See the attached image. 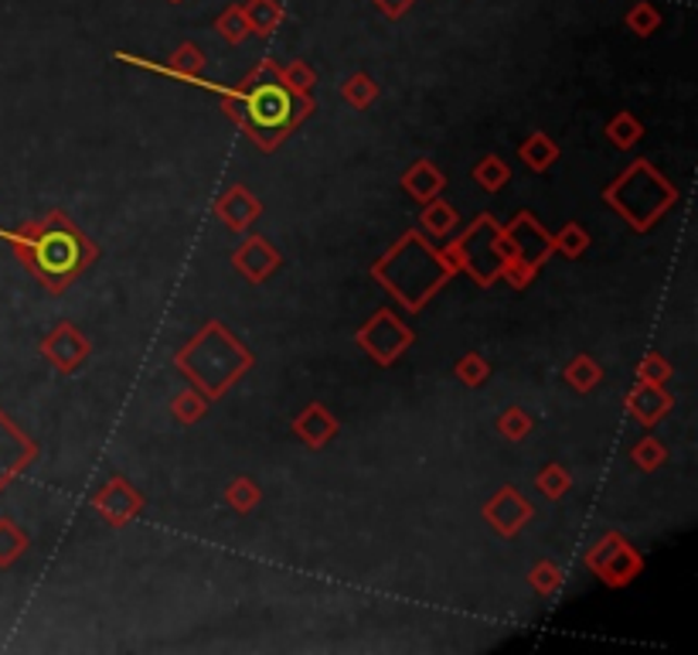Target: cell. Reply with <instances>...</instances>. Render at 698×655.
Returning <instances> with one entry per match:
<instances>
[{"label": "cell", "mask_w": 698, "mask_h": 655, "mask_svg": "<svg viewBox=\"0 0 698 655\" xmlns=\"http://www.w3.org/2000/svg\"><path fill=\"white\" fill-rule=\"evenodd\" d=\"M532 588L538 591V594H552L559 584H562V570L556 567V564H549V560H541L538 567H532Z\"/></svg>", "instance_id": "obj_36"}, {"label": "cell", "mask_w": 698, "mask_h": 655, "mask_svg": "<svg viewBox=\"0 0 698 655\" xmlns=\"http://www.w3.org/2000/svg\"><path fill=\"white\" fill-rule=\"evenodd\" d=\"M675 198H678V191L671 188L648 161H637L624 178H616L607 188V206L624 215L637 233L651 230L655 219L668 206H675Z\"/></svg>", "instance_id": "obj_4"}, {"label": "cell", "mask_w": 698, "mask_h": 655, "mask_svg": "<svg viewBox=\"0 0 698 655\" xmlns=\"http://www.w3.org/2000/svg\"><path fill=\"white\" fill-rule=\"evenodd\" d=\"M487 375H490V366L481 356H463V362L457 366V380L468 386H481Z\"/></svg>", "instance_id": "obj_38"}, {"label": "cell", "mask_w": 698, "mask_h": 655, "mask_svg": "<svg viewBox=\"0 0 698 655\" xmlns=\"http://www.w3.org/2000/svg\"><path fill=\"white\" fill-rule=\"evenodd\" d=\"M28 549V536L11 519H0V567H11Z\"/></svg>", "instance_id": "obj_26"}, {"label": "cell", "mask_w": 698, "mask_h": 655, "mask_svg": "<svg viewBox=\"0 0 698 655\" xmlns=\"http://www.w3.org/2000/svg\"><path fill=\"white\" fill-rule=\"evenodd\" d=\"M552 249H559V254L569 260H576V257H583V249H589V236L579 222H569L565 230L552 239Z\"/></svg>", "instance_id": "obj_28"}, {"label": "cell", "mask_w": 698, "mask_h": 655, "mask_svg": "<svg viewBox=\"0 0 698 655\" xmlns=\"http://www.w3.org/2000/svg\"><path fill=\"white\" fill-rule=\"evenodd\" d=\"M38 455V447L28 434H21L17 427L0 413V489H4L14 474H21Z\"/></svg>", "instance_id": "obj_10"}, {"label": "cell", "mask_w": 698, "mask_h": 655, "mask_svg": "<svg viewBox=\"0 0 698 655\" xmlns=\"http://www.w3.org/2000/svg\"><path fill=\"white\" fill-rule=\"evenodd\" d=\"M600 380H603V369H600L597 359H589V356H576L573 362H569V369H565V383L573 386V390H579V393L597 390Z\"/></svg>", "instance_id": "obj_21"}, {"label": "cell", "mask_w": 698, "mask_h": 655, "mask_svg": "<svg viewBox=\"0 0 698 655\" xmlns=\"http://www.w3.org/2000/svg\"><path fill=\"white\" fill-rule=\"evenodd\" d=\"M402 188L416 201H429L444 191V174L436 171L433 161H420V164H412V171L402 178Z\"/></svg>", "instance_id": "obj_18"}, {"label": "cell", "mask_w": 698, "mask_h": 655, "mask_svg": "<svg viewBox=\"0 0 698 655\" xmlns=\"http://www.w3.org/2000/svg\"><path fill=\"white\" fill-rule=\"evenodd\" d=\"M532 512H535V509L528 506L525 495H522L519 489H501V492L484 506L487 522L495 526V533H501V536H519L522 526L532 519Z\"/></svg>", "instance_id": "obj_11"}, {"label": "cell", "mask_w": 698, "mask_h": 655, "mask_svg": "<svg viewBox=\"0 0 698 655\" xmlns=\"http://www.w3.org/2000/svg\"><path fill=\"white\" fill-rule=\"evenodd\" d=\"M631 458H634V465H640L644 471H655V468L664 461V447H661L655 437H644V441L631 450Z\"/></svg>", "instance_id": "obj_37"}, {"label": "cell", "mask_w": 698, "mask_h": 655, "mask_svg": "<svg viewBox=\"0 0 698 655\" xmlns=\"http://www.w3.org/2000/svg\"><path fill=\"white\" fill-rule=\"evenodd\" d=\"M249 24H252V35H270L276 24L283 21V8L276 0H249L246 4Z\"/></svg>", "instance_id": "obj_23"}, {"label": "cell", "mask_w": 698, "mask_h": 655, "mask_svg": "<svg viewBox=\"0 0 698 655\" xmlns=\"http://www.w3.org/2000/svg\"><path fill=\"white\" fill-rule=\"evenodd\" d=\"M508 178H511V171H508V168L501 164V158H495V155L484 158V161L474 168V182H477L481 188H487V191H498Z\"/></svg>", "instance_id": "obj_31"}, {"label": "cell", "mask_w": 698, "mask_h": 655, "mask_svg": "<svg viewBox=\"0 0 698 655\" xmlns=\"http://www.w3.org/2000/svg\"><path fill=\"white\" fill-rule=\"evenodd\" d=\"M627 410L634 413L637 423L644 427H655L668 410H671V396L664 386L658 383H637L627 396Z\"/></svg>", "instance_id": "obj_15"}, {"label": "cell", "mask_w": 698, "mask_h": 655, "mask_svg": "<svg viewBox=\"0 0 698 655\" xmlns=\"http://www.w3.org/2000/svg\"><path fill=\"white\" fill-rule=\"evenodd\" d=\"M41 351L51 359V366H55V369L72 372V369H79L83 359L89 356V342L79 335V328L59 324L55 332H51V335L41 342Z\"/></svg>", "instance_id": "obj_12"}, {"label": "cell", "mask_w": 698, "mask_h": 655, "mask_svg": "<svg viewBox=\"0 0 698 655\" xmlns=\"http://www.w3.org/2000/svg\"><path fill=\"white\" fill-rule=\"evenodd\" d=\"M586 564L597 570L603 581L610 588H624L631 584L634 577L640 573V557H637V549L624 540V536H616V533H607L597 546L589 549V557Z\"/></svg>", "instance_id": "obj_7"}, {"label": "cell", "mask_w": 698, "mask_h": 655, "mask_svg": "<svg viewBox=\"0 0 698 655\" xmlns=\"http://www.w3.org/2000/svg\"><path fill=\"white\" fill-rule=\"evenodd\" d=\"M627 28L637 35V38H651L658 28H661V11L655 4H648V0H640V4H634L627 11Z\"/></svg>", "instance_id": "obj_24"}, {"label": "cell", "mask_w": 698, "mask_h": 655, "mask_svg": "<svg viewBox=\"0 0 698 655\" xmlns=\"http://www.w3.org/2000/svg\"><path fill=\"white\" fill-rule=\"evenodd\" d=\"M249 366H252V356L219 321L201 328V335L177 356V369H185L195 390L209 399L222 396Z\"/></svg>", "instance_id": "obj_3"}, {"label": "cell", "mask_w": 698, "mask_h": 655, "mask_svg": "<svg viewBox=\"0 0 698 655\" xmlns=\"http://www.w3.org/2000/svg\"><path fill=\"white\" fill-rule=\"evenodd\" d=\"M232 263H236L239 273H246V281L260 284L279 267V254L263 236H252V239H246V246L239 249V254L232 257Z\"/></svg>", "instance_id": "obj_14"}, {"label": "cell", "mask_w": 698, "mask_h": 655, "mask_svg": "<svg viewBox=\"0 0 698 655\" xmlns=\"http://www.w3.org/2000/svg\"><path fill=\"white\" fill-rule=\"evenodd\" d=\"M167 4H185V0H167Z\"/></svg>", "instance_id": "obj_41"}, {"label": "cell", "mask_w": 698, "mask_h": 655, "mask_svg": "<svg viewBox=\"0 0 698 655\" xmlns=\"http://www.w3.org/2000/svg\"><path fill=\"white\" fill-rule=\"evenodd\" d=\"M640 134H644V127L637 123L634 113H616V120L607 123V137H610L616 147H634V144L640 140Z\"/></svg>", "instance_id": "obj_29"}, {"label": "cell", "mask_w": 698, "mask_h": 655, "mask_svg": "<svg viewBox=\"0 0 698 655\" xmlns=\"http://www.w3.org/2000/svg\"><path fill=\"white\" fill-rule=\"evenodd\" d=\"M215 32L228 41V45H242L249 35H252V24H249V14H246V8H225L222 14H219V21H215Z\"/></svg>", "instance_id": "obj_20"}, {"label": "cell", "mask_w": 698, "mask_h": 655, "mask_svg": "<svg viewBox=\"0 0 698 655\" xmlns=\"http://www.w3.org/2000/svg\"><path fill=\"white\" fill-rule=\"evenodd\" d=\"M140 506H144V498L137 495L134 485H126L123 478H113V482L96 495V509H99V516L107 519L110 526L130 522L140 512Z\"/></svg>", "instance_id": "obj_13"}, {"label": "cell", "mask_w": 698, "mask_h": 655, "mask_svg": "<svg viewBox=\"0 0 698 655\" xmlns=\"http://www.w3.org/2000/svg\"><path fill=\"white\" fill-rule=\"evenodd\" d=\"M375 4L385 17H402L412 8V0H375Z\"/></svg>", "instance_id": "obj_40"}, {"label": "cell", "mask_w": 698, "mask_h": 655, "mask_svg": "<svg viewBox=\"0 0 698 655\" xmlns=\"http://www.w3.org/2000/svg\"><path fill=\"white\" fill-rule=\"evenodd\" d=\"M532 431V417L519 407H511L498 417V434L508 437V441H522L525 434Z\"/></svg>", "instance_id": "obj_33"}, {"label": "cell", "mask_w": 698, "mask_h": 655, "mask_svg": "<svg viewBox=\"0 0 698 655\" xmlns=\"http://www.w3.org/2000/svg\"><path fill=\"white\" fill-rule=\"evenodd\" d=\"M358 345L369 351V356L378 366H389L396 362L402 351L412 345V332L392 314V311H378L365 328L358 332Z\"/></svg>", "instance_id": "obj_8"}, {"label": "cell", "mask_w": 698, "mask_h": 655, "mask_svg": "<svg viewBox=\"0 0 698 655\" xmlns=\"http://www.w3.org/2000/svg\"><path fill=\"white\" fill-rule=\"evenodd\" d=\"M204 410H209V403H204V396L198 390L185 393V396H177L174 399V417L180 423H198L204 417Z\"/></svg>", "instance_id": "obj_34"}, {"label": "cell", "mask_w": 698, "mask_h": 655, "mask_svg": "<svg viewBox=\"0 0 698 655\" xmlns=\"http://www.w3.org/2000/svg\"><path fill=\"white\" fill-rule=\"evenodd\" d=\"M341 96L348 99L351 107L365 110V107L372 103V99L378 96V86H375L372 75H365V72H354L351 79H345V86H341Z\"/></svg>", "instance_id": "obj_27"}, {"label": "cell", "mask_w": 698, "mask_h": 655, "mask_svg": "<svg viewBox=\"0 0 698 655\" xmlns=\"http://www.w3.org/2000/svg\"><path fill=\"white\" fill-rule=\"evenodd\" d=\"M637 380L640 383H658V386H664L668 380H671V366L661 359V356H648L640 366H637Z\"/></svg>", "instance_id": "obj_39"}, {"label": "cell", "mask_w": 698, "mask_h": 655, "mask_svg": "<svg viewBox=\"0 0 698 655\" xmlns=\"http://www.w3.org/2000/svg\"><path fill=\"white\" fill-rule=\"evenodd\" d=\"M375 276L409 311H420L433 297V291L450 276V270L444 257L433 254V246L423 243V236L409 233L375 263Z\"/></svg>", "instance_id": "obj_2"}, {"label": "cell", "mask_w": 698, "mask_h": 655, "mask_svg": "<svg viewBox=\"0 0 698 655\" xmlns=\"http://www.w3.org/2000/svg\"><path fill=\"white\" fill-rule=\"evenodd\" d=\"M17 254L28 260L38 273V281L48 284L51 291H62L68 281H75L96 257V249L72 230L68 222H62V215H51L48 222H35L24 233L11 236Z\"/></svg>", "instance_id": "obj_1"}, {"label": "cell", "mask_w": 698, "mask_h": 655, "mask_svg": "<svg viewBox=\"0 0 698 655\" xmlns=\"http://www.w3.org/2000/svg\"><path fill=\"white\" fill-rule=\"evenodd\" d=\"M535 485L546 498H562L569 492V485H573V478H569L559 465H546V471L535 478Z\"/></svg>", "instance_id": "obj_32"}, {"label": "cell", "mask_w": 698, "mask_h": 655, "mask_svg": "<svg viewBox=\"0 0 698 655\" xmlns=\"http://www.w3.org/2000/svg\"><path fill=\"white\" fill-rule=\"evenodd\" d=\"M228 506H236L239 512H249L255 502H260V489H255L249 478H239V482H232L228 485Z\"/></svg>", "instance_id": "obj_35"}, {"label": "cell", "mask_w": 698, "mask_h": 655, "mask_svg": "<svg viewBox=\"0 0 698 655\" xmlns=\"http://www.w3.org/2000/svg\"><path fill=\"white\" fill-rule=\"evenodd\" d=\"M457 209L447 206V201H439V198H429L426 201V209H423V225H426V233L429 236H450L457 230Z\"/></svg>", "instance_id": "obj_19"}, {"label": "cell", "mask_w": 698, "mask_h": 655, "mask_svg": "<svg viewBox=\"0 0 698 655\" xmlns=\"http://www.w3.org/2000/svg\"><path fill=\"white\" fill-rule=\"evenodd\" d=\"M504 239H508V257L519 260V263H528L535 270L552 254V236L541 230L538 219L528 212H522L519 219H514L511 230H504Z\"/></svg>", "instance_id": "obj_9"}, {"label": "cell", "mask_w": 698, "mask_h": 655, "mask_svg": "<svg viewBox=\"0 0 698 655\" xmlns=\"http://www.w3.org/2000/svg\"><path fill=\"white\" fill-rule=\"evenodd\" d=\"M522 161L528 164V168H535V171H546L556 158H559V147L546 137V134H532L525 144H522Z\"/></svg>", "instance_id": "obj_22"}, {"label": "cell", "mask_w": 698, "mask_h": 655, "mask_svg": "<svg viewBox=\"0 0 698 655\" xmlns=\"http://www.w3.org/2000/svg\"><path fill=\"white\" fill-rule=\"evenodd\" d=\"M447 263V270H471L477 284H495L501 276V267L508 260V239L504 230H498L495 219L481 215L468 233H463L447 254H439Z\"/></svg>", "instance_id": "obj_5"}, {"label": "cell", "mask_w": 698, "mask_h": 655, "mask_svg": "<svg viewBox=\"0 0 698 655\" xmlns=\"http://www.w3.org/2000/svg\"><path fill=\"white\" fill-rule=\"evenodd\" d=\"M201 65H204V59H201V48L198 45H180L177 52L171 55V62L164 65V72H171V75H180V79H195V75L201 72Z\"/></svg>", "instance_id": "obj_25"}, {"label": "cell", "mask_w": 698, "mask_h": 655, "mask_svg": "<svg viewBox=\"0 0 698 655\" xmlns=\"http://www.w3.org/2000/svg\"><path fill=\"white\" fill-rule=\"evenodd\" d=\"M260 212H263V206L255 201L242 185H236V188H228L222 198H219V215L225 219V225L232 233H242V230H249V225L260 219Z\"/></svg>", "instance_id": "obj_16"}, {"label": "cell", "mask_w": 698, "mask_h": 655, "mask_svg": "<svg viewBox=\"0 0 698 655\" xmlns=\"http://www.w3.org/2000/svg\"><path fill=\"white\" fill-rule=\"evenodd\" d=\"M276 79L287 86L294 96H307L310 92V86L317 83V75H314V69H310L307 62H294L290 69H279V75Z\"/></svg>", "instance_id": "obj_30"}, {"label": "cell", "mask_w": 698, "mask_h": 655, "mask_svg": "<svg viewBox=\"0 0 698 655\" xmlns=\"http://www.w3.org/2000/svg\"><path fill=\"white\" fill-rule=\"evenodd\" d=\"M294 431L310 447H321V444H327L334 434H338V420H334L324 407H307V413L294 423Z\"/></svg>", "instance_id": "obj_17"}, {"label": "cell", "mask_w": 698, "mask_h": 655, "mask_svg": "<svg viewBox=\"0 0 698 655\" xmlns=\"http://www.w3.org/2000/svg\"><path fill=\"white\" fill-rule=\"evenodd\" d=\"M314 103H310V96H303L297 110H294V92L283 86L279 79L276 83H266V86H255L249 96H246V113H249V123L255 127V137L263 140L266 131H287L294 127L297 120H303ZM255 140V144H260Z\"/></svg>", "instance_id": "obj_6"}]
</instances>
